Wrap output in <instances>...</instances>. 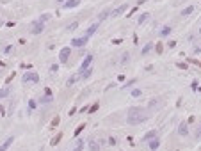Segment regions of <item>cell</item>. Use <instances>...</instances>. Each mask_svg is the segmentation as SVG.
<instances>
[{
	"label": "cell",
	"instance_id": "cell-1",
	"mask_svg": "<svg viewBox=\"0 0 201 151\" xmlns=\"http://www.w3.org/2000/svg\"><path fill=\"white\" fill-rule=\"evenodd\" d=\"M144 121H148V112L144 109H141V107H130L128 117H127V123L130 126H137V124L144 123Z\"/></svg>",
	"mask_w": 201,
	"mask_h": 151
},
{
	"label": "cell",
	"instance_id": "cell-2",
	"mask_svg": "<svg viewBox=\"0 0 201 151\" xmlns=\"http://www.w3.org/2000/svg\"><path fill=\"white\" fill-rule=\"evenodd\" d=\"M43 30H45V21H41L39 18H38V20H34L31 23V34H32V36H39Z\"/></svg>",
	"mask_w": 201,
	"mask_h": 151
},
{
	"label": "cell",
	"instance_id": "cell-3",
	"mask_svg": "<svg viewBox=\"0 0 201 151\" xmlns=\"http://www.w3.org/2000/svg\"><path fill=\"white\" fill-rule=\"evenodd\" d=\"M21 82L23 84H38L39 82V75L36 71H27L23 77H21Z\"/></svg>",
	"mask_w": 201,
	"mask_h": 151
},
{
	"label": "cell",
	"instance_id": "cell-4",
	"mask_svg": "<svg viewBox=\"0 0 201 151\" xmlns=\"http://www.w3.org/2000/svg\"><path fill=\"white\" fill-rule=\"evenodd\" d=\"M89 39H91V38H87L85 34L82 38H73V39H71V46H73V48H82V46H85V45L89 43Z\"/></svg>",
	"mask_w": 201,
	"mask_h": 151
},
{
	"label": "cell",
	"instance_id": "cell-5",
	"mask_svg": "<svg viewBox=\"0 0 201 151\" xmlns=\"http://www.w3.org/2000/svg\"><path fill=\"white\" fill-rule=\"evenodd\" d=\"M39 103H43V105L53 103V94H52V89L45 87V92H43V96H41V100H39Z\"/></svg>",
	"mask_w": 201,
	"mask_h": 151
},
{
	"label": "cell",
	"instance_id": "cell-6",
	"mask_svg": "<svg viewBox=\"0 0 201 151\" xmlns=\"http://www.w3.org/2000/svg\"><path fill=\"white\" fill-rule=\"evenodd\" d=\"M70 55H71V46H64V48H61V52H59V62H68V59H70Z\"/></svg>",
	"mask_w": 201,
	"mask_h": 151
},
{
	"label": "cell",
	"instance_id": "cell-7",
	"mask_svg": "<svg viewBox=\"0 0 201 151\" xmlns=\"http://www.w3.org/2000/svg\"><path fill=\"white\" fill-rule=\"evenodd\" d=\"M178 135L180 137H187L189 135V123L187 121H181L180 124H178Z\"/></svg>",
	"mask_w": 201,
	"mask_h": 151
},
{
	"label": "cell",
	"instance_id": "cell-8",
	"mask_svg": "<svg viewBox=\"0 0 201 151\" xmlns=\"http://www.w3.org/2000/svg\"><path fill=\"white\" fill-rule=\"evenodd\" d=\"M127 9H128V4H121L119 7H116V9L110 13V16H112V18H117V16H121V14H123Z\"/></svg>",
	"mask_w": 201,
	"mask_h": 151
},
{
	"label": "cell",
	"instance_id": "cell-9",
	"mask_svg": "<svg viewBox=\"0 0 201 151\" xmlns=\"http://www.w3.org/2000/svg\"><path fill=\"white\" fill-rule=\"evenodd\" d=\"M91 64H93V53H87V57L84 59V62L80 64V73L84 70H87V68H91Z\"/></svg>",
	"mask_w": 201,
	"mask_h": 151
},
{
	"label": "cell",
	"instance_id": "cell-10",
	"mask_svg": "<svg viewBox=\"0 0 201 151\" xmlns=\"http://www.w3.org/2000/svg\"><path fill=\"white\" fill-rule=\"evenodd\" d=\"M102 149V142H98L96 139H89V151H100Z\"/></svg>",
	"mask_w": 201,
	"mask_h": 151
},
{
	"label": "cell",
	"instance_id": "cell-11",
	"mask_svg": "<svg viewBox=\"0 0 201 151\" xmlns=\"http://www.w3.org/2000/svg\"><path fill=\"white\" fill-rule=\"evenodd\" d=\"M148 146H149V151H157L160 148V139H159V137L151 139V141L148 142Z\"/></svg>",
	"mask_w": 201,
	"mask_h": 151
},
{
	"label": "cell",
	"instance_id": "cell-12",
	"mask_svg": "<svg viewBox=\"0 0 201 151\" xmlns=\"http://www.w3.org/2000/svg\"><path fill=\"white\" fill-rule=\"evenodd\" d=\"M80 2H82V0H66L64 9H75V7H78V5H80Z\"/></svg>",
	"mask_w": 201,
	"mask_h": 151
},
{
	"label": "cell",
	"instance_id": "cell-13",
	"mask_svg": "<svg viewBox=\"0 0 201 151\" xmlns=\"http://www.w3.org/2000/svg\"><path fill=\"white\" fill-rule=\"evenodd\" d=\"M155 137H159V135H157V130H149L148 133L142 135V142H149L151 139H155Z\"/></svg>",
	"mask_w": 201,
	"mask_h": 151
},
{
	"label": "cell",
	"instance_id": "cell-14",
	"mask_svg": "<svg viewBox=\"0 0 201 151\" xmlns=\"http://www.w3.org/2000/svg\"><path fill=\"white\" fill-rule=\"evenodd\" d=\"M98 25H100V21H96V23H93V25H89L87 30H85V36H87V38H91L96 30H98Z\"/></svg>",
	"mask_w": 201,
	"mask_h": 151
},
{
	"label": "cell",
	"instance_id": "cell-15",
	"mask_svg": "<svg viewBox=\"0 0 201 151\" xmlns=\"http://www.w3.org/2000/svg\"><path fill=\"white\" fill-rule=\"evenodd\" d=\"M13 142H14V137L11 135V137H7V139L4 141V144L0 146V151H7V149H9V146L13 144Z\"/></svg>",
	"mask_w": 201,
	"mask_h": 151
},
{
	"label": "cell",
	"instance_id": "cell-16",
	"mask_svg": "<svg viewBox=\"0 0 201 151\" xmlns=\"http://www.w3.org/2000/svg\"><path fill=\"white\" fill-rule=\"evenodd\" d=\"M110 13H112V11L109 9V7H107V9H103L102 13H100V14H98V21H103V20H107V18L110 16Z\"/></svg>",
	"mask_w": 201,
	"mask_h": 151
},
{
	"label": "cell",
	"instance_id": "cell-17",
	"mask_svg": "<svg viewBox=\"0 0 201 151\" xmlns=\"http://www.w3.org/2000/svg\"><path fill=\"white\" fill-rule=\"evenodd\" d=\"M171 32H173V29H171L169 25H164V27L160 29V36H162V38H167Z\"/></svg>",
	"mask_w": 201,
	"mask_h": 151
},
{
	"label": "cell",
	"instance_id": "cell-18",
	"mask_svg": "<svg viewBox=\"0 0 201 151\" xmlns=\"http://www.w3.org/2000/svg\"><path fill=\"white\" fill-rule=\"evenodd\" d=\"M84 146H85V141H84V139H78L77 144H75V148L71 151H82V149H84Z\"/></svg>",
	"mask_w": 201,
	"mask_h": 151
},
{
	"label": "cell",
	"instance_id": "cell-19",
	"mask_svg": "<svg viewBox=\"0 0 201 151\" xmlns=\"http://www.w3.org/2000/svg\"><path fill=\"white\" fill-rule=\"evenodd\" d=\"M91 75H93V68H87V70H84L80 73V78H82V80H87Z\"/></svg>",
	"mask_w": 201,
	"mask_h": 151
},
{
	"label": "cell",
	"instance_id": "cell-20",
	"mask_svg": "<svg viewBox=\"0 0 201 151\" xmlns=\"http://www.w3.org/2000/svg\"><path fill=\"white\" fill-rule=\"evenodd\" d=\"M153 46H155V45H151V43H148V45H144V48L141 50V53H142V55H148L149 52L153 50Z\"/></svg>",
	"mask_w": 201,
	"mask_h": 151
},
{
	"label": "cell",
	"instance_id": "cell-21",
	"mask_svg": "<svg viewBox=\"0 0 201 151\" xmlns=\"http://www.w3.org/2000/svg\"><path fill=\"white\" fill-rule=\"evenodd\" d=\"M148 18H149V13H142L141 16H139V20H137V23L139 25H142L144 21H148Z\"/></svg>",
	"mask_w": 201,
	"mask_h": 151
},
{
	"label": "cell",
	"instance_id": "cell-22",
	"mask_svg": "<svg viewBox=\"0 0 201 151\" xmlns=\"http://www.w3.org/2000/svg\"><path fill=\"white\" fill-rule=\"evenodd\" d=\"M192 11H194V5H189V7H185V9L181 11L180 14L185 18V16H189V14H192Z\"/></svg>",
	"mask_w": 201,
	"mask_h": 151
},
{
	"label": "cell",
	"instance_id": "cell-23",
	"mask_svg": "<svg viewBox=\"0 0 201 151\" xmlns=\"http://www.w3.org/2000/svg\"><path fill=\"white\" fill-rule=\"evenodd\" d=\"M128 60H130V52H125V53L121 55V64L125 66V64H128Z\"/></svg>",
	"mask_w": 201,
	"mask_h": 151
},
{
	"label": "cell",
	"instance_id": "cell-24",
	"mask_svg": "<svg viewBox=\"0 0 201 151\" xmlns=\"http://www.w3.org/2000/svg\"><path fill=\"white\" fill-rule=\"evenodd\" d=\"M77 80H78V77H70V78H68V82H66V85H68V87H71V85H75V84H77Z\"/></svg>",
	"mask_w": 201,
	"mask_h": 151
},
{
	"label": "cell",
	"instance_id": "cell-25",
	"mask_svg": "<svg viewBox=\"0 0 201 151\" xmlns=\"http://www.w3.org/2000/svg\"><path fill=\"white\" fill-rule=\"evenodd\" d=\"M130 94H132L134 98H141V96H142V91L141 89H132L130 91Z\"/></svg>",
	"mask_w": 201,
	"mask_h": 151
},
{
	"label": "cell",
	"instance_id": "cell-26",
	"mask_svg": "<svg viewBox=\"0 0 201 151\" xmlns=\"http://www.w3.org/2000/svg\"><path fill=\"white\" fill-rule=\"evenodd\" d=\"M5 96H9V87L0 89V98H5Z\"/></svg>",
	"mask_w": 201,
	"mask_h": 151
},
{
	"label": "cell",
	"instance_id": "cell-27",
	"mask_svg": "<svg viewBox=\"0 0 201 151\" xmlns=\"http://www.w3.org/2000/svg\"><path fill=\"white\" fill-rule=\"evenodd\" d=\"M36 107H38V103H36L34 100H29V112L36 110Z\"/></svg>",
	"mask_w": 201,
	"mask_h": 151
},
{
	"label": "cell",
	"instance_id": "cell-28",
	"mask_svg": "<svg viewBox=\"0 0 201 151\" xmlns=\"http://www.w3.org/2000/svg\"><path fill=\"white\" fill-rule=\"evenodd\" d=\"M61 139H63V135H61V133H57V135H55V137L52 139V142H50V144H52V146H55V144L61 141Z\"/></svg>",
	"mask_w": 201,
	"mask_h": 151
},
{
	"label": "cell",
	"instance_id": "cell-29",
	"mask_svg": "<svg viewBox=\"0 0 201 151\" xmlns=\"http://www.w3.org/2000/svg\"><path fill=\"white\" fill-rule=\"evenodd\" d=\"M84 128H85V123H82V124H80V126H78V128L75 130V133H73V135H75V137H77V135H80V131L84 130Z\"/></svg>",
	"mask_w": 201,
	"mask_h": 151
},
{
	"label": "cell",
	"instance_id": "cell-30",
	"mask_svg": "<svg viewBox=\"0 0 201 151\" xmlns=\"http://www.w3.org/2000/svg\"><path fill=\"white\" fill-rule=\"evenodd\" d=\"M77 27H78V21H73V23H70V25L66 27V30H75Z\"/></svg>",
	"mask_w": 201,
	"mask_h": 151
},
{
	"label": "cell",
	"instance_id": "cell-31",
	"mask_svg": "<svg viewBox=\"0 0 201 151\" xmlns=\"http://www.w3.org/2000/svg\"><path fill=\"white\" fill-rule=\"evenodd\" d=\"M153 48H155V52H157V53H162V50H164V48H162V45H155V46H153Z\"/></svg>",
	"mask_w": 201,
	"mask_h": 151
},
{
	"label": "cell",
	"instance_id": "cell-32",
	"mask_svg": "<svg viewBox=\"0 0 201 151\" xmlns=\"http://www.w3.org/2000/svg\"><path fill=\"white\" fill-rule=\"evenodd\" d=\"M98 107H100V103H95V105L89 109V112H91V114H93V112H96V110H98Z\"/></svg>",
	"mask_w": 201,
	"mask_h": 151
},
{
	"label": "cell",
	"instance_id": "cell-33",
	"mask_svg": "<svg viewBox=\"0 0 201 151\" xmlns=\"http://www.w3.org/2000/svg\"><path fill=\"white\" fill-rule=\"evenodd\" d=\"M57 70H59V64H52V66H50V71H52V73H55Z\"/></svg>",
	"mask_w": 201,
	"mask_h": 151
},
{
	"label": "cell",
	"instance_id": "cell-34",
	"mask_svg": "<svg viewBox=\"0 0 201 151\" xmlns=\"http://www.w3.org/2000/svg\"><path fill=\"white\" fill-rule=\"evenodd\" d=\"M157 103H159L157 100H151V101H149V107H151V109H155V107H157Z\"/></svg>",
	"mask_w": 201,
	"mask_h": 151
},
{
	"label": "cell",
	"instance_id": "cell-35",
	"mask_svg": "<svg viewBox=\"0 0 201 151\" xmlns=\"http://www.w3.org/2000/svg\"><path fill=\"white\" fill-rule=\"evenodd\" d=\"M134 82H135V80H130V82H127V84H125V85H123V89H127V87H130V85H132V84H134Z\"/></svg>",
	"mask_w": 201,
	"mask_h": 151
},
{
	"label": "cell",
	"instance_id": "cell-36",
	"mask_svg": "<svg viewBox=\"0 0 201 151\" xmlns=\"http://www.w3.org/2000/svg\"><path fill=\"white\" fill-rule=\"evenodd\" d=\"M11 50H13V46L9 45V46H5V50H4V53H11Z\"/></svg>",
	"mask_w": 201,
	"mask_h": 151
},
{
	"label": "cell",
	"instance_id": "cell-37",
	"mask_svg": "<svg viewBox=\"0 0 201 151\" xmlns=\"http://www.w3.org/2000/svg\"><path fill=\"white\" fill-rule=\"evenodd\" d=\"M178 68H181V70H187V64H183V62H178Z\"/></svg>",
	"mask_w": 201,
	"mask_h": 151
},
{
	"label": "cell",
	"instance_id": "cell-38",
	"mask_svg": "<svg viewBox=\"0 0 201 151\" xmlns=\"http://www.w3.org/2000/svg\"><path fill=\"white\" fill-rule=\"evenodd\" d=\"M109 144H112V146H114V144H116V139H114V137H110V139H109Z\"/></svg>",
	"mask_w": 201,
	"mask_h": 151
},
{
	"label": "cell",
	"instance_id": "cell-39",
	"mask_svg": "<svg viewBox=\"0 0 201 151\" xmlns=\"http://www.w3.org/2000/svg\"><path fill=\"white\" fill-rule=\"evenodd\" d=\"M63 2H66V0H57V4H63Z\"/></svg>",
	"mask_w": 201,
	"mask_h": 151
},
{
	"label": "cell",
	"instance_id": "cell-40",
	"mask_svg": "<svg viewBox=\"0 0 201 151\" xmlns=\"http://www.w3.org/2000/svg\"><path fill=\"white\" fill-rule=\"evenodd\" d=\"M2 25H4V20H2V18H0V27H2Z\"/></svg>",
	"mask_w": 201,
	"mask_h": 151
},
{
	"label": "cell",
	"instance_id": "cell-41",
	"mask_svg": "<svg viewBox=\"0 0 201 151\" xmlns=\"http://www.w3.org/2000/svg\"><path fill=\"white\" fill-rule=\"evenodd\" d=\"M0 110H2V105H0Z\"/></svg>",
	"mask_w": 201,
	"mask_h": 151
},
{
	"label": "cell",
	"instance_id": "cell-42",
	"mask_svg": "<svg viewBox=\"0 0 201 151\" xmlns=\"http://www.w3.org/2000/svg\"><path fill=\"white\" fill-rule=\"evenodd\" d=\"M199 34H201V29H199Z\"/></svg>",
	"mask_w": 201,
	"mask_h": 151
},
{
	"label": "cell",
	"instance_id": "cell-43",
	"mask_svg": "<svg viewBox=\"0 0 201 151\" xmlns=\"http://www.w3.org/2000/svg\"><path fill=\"white\" fill-rule=\"evenodd\" d=\"M199 128H201V124H199Z\"/></svg>",
	"mask_w": 201,
	"mask_h": 151
}]
</instances>
